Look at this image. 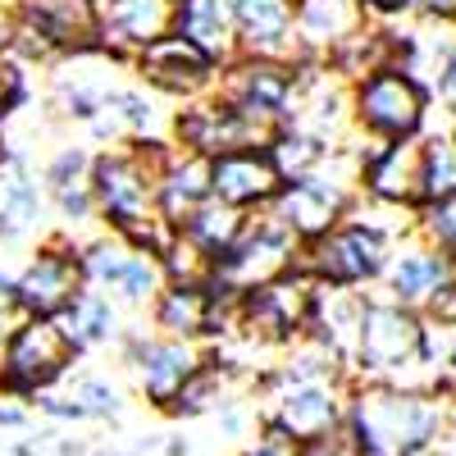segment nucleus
Listing matches in <instances>:
<instances>
[{
    "instance_id": "nucleus-1",
    "label": "nucleus",
    "mask_w": 456,
    "mask_h": 456,
    "mask_svg": "<svg viewBox=\"0 0 456 456\" xmlns=\"http://www.w3.org/2000/svg\"><path fill=\"white\" fill-rule=\"evenodd\" d=\"M169 151L174 142H124L96 151L92 165V197L101 228L151 256H160V247L174 233L160 219V165Z\"/></svg>"
},
{
    "instance_id": "nucleus-2",
    "label": "nucleus",
    "mask_w": 456,
    "mask_h": 456,
    "mask_svg": "<svg viewBox=\"0 0 456 456\" xmlns=\"http://www.w3.org/2000/svg\"><path fill=\"white\" fill-rule=\"evenodd\" d=\"M347 425L365 456H443L452 402L402 384H352Z\"/></svg>"
},
{
    "instance_id": "nucleus-3",
    "label": "nucleus",
    "mask_w": 456,
    "mask_h": 456,
    "mask_svg": "<svg viewBox=\"0 0 456 456\" xmlns=\"http://www.w3.org/2000/svg\"><path fill=\"white\" fill-rule=\"evenodd\" d=\"M411 233H415V224L411 228L384 224L379 219V206L361 201L329 238H320L301 251V270H306L320 288H333V292H370V288L384 283L393 247Z\"/></svg>"
},
{
    "instance_id": "nucleus-4",
    "label": "nucleus",
    "mask_w": 456,
    "mask_h": 456,
    "mask_svg": "<svg viewBox=\"0 0 456 456\" xmlns=\"http://www.w3.org/2000/svg\"><path fill=\"white\" fill-rule=\"evenodd\" d=\"M356 206H361V146L352 142V146L333 151L320 169L288 178L265 215L279 219L301 247H311L329 238Z\"/></svg>"
},
{
    "instance_id": "nucleus-5",
    "label": "nucleus",
    "mask_w": 456,
    "mask_h": 456,
    "mask_svg": "<svg viewBox=\"0 0 456 456\" xmlns=\"http://www.w3.org/2000/svg\"><path fill=\"white\" fill-rule=\"evenodd\" d=\"M83 365L73 352L60 320H10V333L0 342V397L32 406L69 384V374Z\"/></svg>"
},
{
    "instance_id": "nucleus-6",
    "label": "nucleus",
    "mask_w": 456,
    "mask_h": 456,
    "mask_svg": "<svg viewBox=\"0 0 456 456\" xmlns=\"http://www.w3.org/2000/svg\"><path fill=\"white\" fill-rule=\"evenodd\" d=\"M315 297H320V283L306 270H297V274H288V279H279L270 288L242 292L238 297V315H233V333L228 338H242V342H251L256 352L279 361L292 342L306 338L311 315H315Z\"/></svg>"
},
{
    "instance_id": "nucleus-7",
    "label": "nucleus",
    "mask_w": 456,
    "mask_h": 456,
    "mask_svg": "<svg viewBox=\"0 0 456 456\" xmlns=\"http://www.w3.org/2000/svg\"><path fill=\"white\" fill-rule=\"evenodd\" d=\"M429 114H434L429 87H420L397 64L370 73V78H361L352 87V124H356V137L370 142V146L425 137Z\"/></svg>"
},
{
    "instance_id": "nucleus-8",
    "label": "nucleus",
    "mask_w": 456,
    "mask_h": 456,
    "mask_svg": "<svg viewBox=\"0 0 456 456\" xmlns=\"http://www.w3.org/2000/svg\"><path fill=\"white\" fill-rule=\"evenodd\" d=\"M78 238H69L64 228H46V238L37 242L14 270V297H10V320H60L83 283L78 265Z\"/></svg>"
},
{
    "instance_id": "nucleus-9",
    "label": "nucleus",
    "mask_w": 456,
    "mask_h": 456,
    "mask_svg": "<svg viewBox=\"0 0 456 456\" xmlns=\"http://www.w3.org/2000/svg\"><path fill=\"white\" fill-rule=\"evenodd\" d=\"M114 356H119V365L133 374L137 397H142L151 411H160V415H169V406H174L178 393L187 388V379L206 365V347L151 333L146 320H142V324H128V329L119 333V342H114Z\"/></svg>"
},
{
    "instance_id": "nucleus-10",
    "label": "nucleus",
    "mask_w": 456,
    "mask_h": 456,
    "mask_svg": "<svg viewBox=\"0 0 456 456\" xmlns=\"http://www.w3.org/2000/svg\"><path fill=\"white\" fill-rule=\"evenodd\" d=\"M260 425L288 443H311L347 420L352 379H311V384H251Z\"/></svg>"
},
{
    "instance_id": "nucleus-11",
    "label": "nucleus",
    "mask_w": 456,
    "mask_h": 456,
    "mask_svg": "<svg viewBox=\"0 0 456 456\" xmlns=\"http://www.w3.org/2000/svg\"><path fill=\"white\" fill-rule=\"evenodd\" d=\"M301 251H306V247H301L279 219L256 215L247 224V233L238 238V247L215 260V279L210 283L228 288L233 297L256 292V288H270V283H279V279L301 270Z\"/></svg>"
},
{
    "instance_id": "nucleus-12",
    "label": "nucleus",
    "mask_w": 456,
    "mask_h": 456,
    "mask_svg": "<svg viewBox=\"0 0 456 456\" xmlns=\"http://www.w3.org/2000/svg\"><path fill=\"white\" fill-rule=\"evenodd\" d=\"M124 64H114L101 51H83V55H64L46 69V83H42V105L55 124H78L87 128L96 114L105 110V101L119 87V73Z\"/></svg>"
},
{
    "instance_id": "nucleus-13",
    "label": "nucleus",
    "mask_w": 456,
    "mask_h": 456,
    "mask_svg": "<svg viewBox=\"0 0 456 456\" xmlns=\"http://www.w3.org/2000/svg\"><path fill=\"white\" fill-rule=\"evenodd\" d=\"M361 201L397 215H420L425 210V137L415 142H388L370 146L361 142Z\"/></svg>"
},
{
    "instance_id": "nucleus-14",
    "label": "nucleus",
    "mask_w": 456,
    "mask_h": 456,
    "mask_svg": "<svg viewBox=\"0 0 456 456\" xmlns=\"http://www.w3.org/2000/svg\"><path fill=\"white\" fill-rule=\"evenodd\" d=\"M133 83H142L146 92H156L165 105H192L219 92V69L183 42V37H165L160 46H151L146 55L133 60Z\"/></svg>"
},
{
    "instance_id": "nucleus-15",
    "label": "nucleus",
    "mask_w": 456,
    "mask_h": 456,
    "mask_svg": "<svg viewBox=\"0 0 456 456\" xmlns=\"http://www.w3.org/2000/svg\"><path fill=\"white\" fill-rule=\"evenodd\" d=\"M51 228V201L32 156L10 142V156L0 160V247H37Z\"/></svg>"
},
{
    "instance_id": "nucleus-16",
    "label": "nucleus",
    "mask_w": 456,
    "mask_h": 456,
    "mask_svg": "<svg viewBox=\"0 0 456 456\" xmlns=\"http://www.w3.org/2000/svg\"><path fill=\"white\" fill-rule=\"evenodd\" d=\"M219 101L238 105L247 114H260V119L288 124L292 105H297V60H251L238 55L219 73Z\"/></svg>"
},
{
    "instance_id": "nucleus-17",
    "label": "nucleus",
    "mask_w": 456,
    "mask_h": 456,
    "mask_svg": "<svg viewBox=\"0 0 456 456\" xmlns=\"http://www.w3.org/2000/svg\"><path fill=\"white\" fill-rule=\"evenodd\" d=\"M174 37V0H110L96 5V51L133 69L137 55Z\"/></svg>"
},
{
    "instance_id": "nucleus-18",
    "label": "nucleus",
    "mask_w": 456,
    "mask_h": 456,
    "mask_svg": "<svg viewBox=\"0 0 456 456\" xmlns=\"http://www.w3.org/2000/svg\"><path fill=\"white\" fill-rule=\"evenodd\" d=\"M169 119L174 105H165L156 92H146L142 83H119L105 110L87 124V142L96 151L124 142H169Z\"/></svg>"
},
{
    "instance_id": "nucleus-19",
    "label": "nucleus",
    "mask_w": 456,
    "mask_h": 456,
    "mask_svg": "<svg viewBox=\"0 0 456 456\" xmlns=\"http://www.w3.org/2000/svg\"><path fill=\"white\" fill-rule=\"evenodd\" d=\"M452 279H456V260L411 233L393 247V260L384 270V283H379V297H388V301H397V306L425 315V306Z\"/></svg>"
},
{
    "instance_id": "nucleus-20",
    "label": "nucleus",
    "mask_w": 456,
    "mask_h": 456,
    "mask_svg": "<svg viewBox=\"0 0 456 456\" xmlns=\"http://www.w3.org/2000/svg\"><path fill=\"white\" fill-rule=\"evenodd\" d=\"M279 187H283V174L270 156V146L228 151V156L210 160V197L242 210V215H265L274 206Z\"/></svg>"
},
{
    "instance_id": "nucleus-21",
    "label": "nucleus",
    "mask_w": 456,
    "mask_h": 456,
    "mask_svg": "<svg viewBox=\"0 0 456 456\" xmlns=\"http://www.w3.org/2000/svg\"><path fill=\"white\" fill-rule=\"evenodd\" d=\"M14 14L55 60L96 51V0H14Z\"/></svg>"
},
{
    "instance_id": "nucleus-22",
    "label": "nucleus",
    "mask_w": 456,
    "mask_h": 456,
    "mask_svg": "<svg viewBox=\"0 0 456 456\" xmlns=\"http://www.w3.org/2000/svg\"><path fill=\"white\" fill-rule=\"evenodd\" d=\"M292 19H297V60L311 64H329V55L370 23L361 0H292Z\"/></svg>"
},
{
    "instance_id": "nucleus-23",
    "label": "nucleus",
    "mask_w": 456,
    "mask_h": 456,
    "mask_svg": "<svg viewBox=\"0 0 456 456\" xmlns=\"http://www.w3.org/2000/svg\"><path fill=\"white\" fill-rule=\"evenodd\" d=\"M238 28V51L251 60H297L292 0H228Z\"/></svg>"
},
{
    "instance_id": "nucleus-24",
    "label": "nucleus",
    "mask_w": 456,
    "mask_h": 456,
    "mask_svg": "<svg viewBox=\"0 0 456 456\" xmlns=\"http://www.w3.org/2000/svg\"><path fill=\"white\" fill-rule=\"evenodd\" d=\"M174 37H183L192 51H201L219 73L242 55L228 0H174Z\"/></svg>"
},
{
    "instance_id": "nucleus-25",
    "label": "nucleus",
    "mask_w": 456,
    "mask_h": 456,
    "mask_svg": "<svg viewBox=\"0 0 456 456\" xmlns=\"http://www.w3.org/2000/svg\"><path fill=\"white\" fill-rule=\"evenodd\" d=\"M60 329L69 333L73 352L87 361L92 352H105V347L114 352V342H119V333L128 329V320H124V306L114 297H105L96 288H83L78 297H73V306L60 315Z\"/></svg>"
},
{
    "instance_id": "nucleus-26",
    "label": "nucleus",
    "mask_w": 456,
    "mask_h": 456,
    "mask_svg": "<svg viewBox=\"0 0 456 456\" xmlns=\"http://www.w3.org/2000/svg\"><path fill=\"white\" fill-rule=\"evenodd\" d=\"M206 201H210V160L187 156V151L174 146L160 165V219L178 233L183 219Z\"/></svg>"
},
{
    "instance_id": "nucleus-27",
    "label": "nucleus",
    "mask_w": 456,
    "mask_h": 456,
    "mask_svg": "<svg viewBox=\"0 0 456 456\" xmlns=\"http://www.w3.org/2000/svg\"><path fill=\"white\" fill-rule=\"evenodd\" d=\"M247 393H251V384H242L233 370H224L219 361L206 356V365L187 379V388L178 393V402L169 406L165 420H178V425H187V420H215L228 402H238Z\"/></svg>"
},
{
    "instance_id": "nucleus-28",
    "label": "nucleus",
    "mask_w": 456,
    "mask_h": 456,
    "mask_svg": "<svg viewBox=\"0 0 456 456\" xmlns=\"http://www.w3.org/2000/svg\"><path fill=\"white\" fill-rule=\"evenodd\" d=\"M64 393L78 402V411L87 415V425L114 429V425H124V415H128V388L114 374H101V370H83L78 365V370L69 374Z\"/></svg>"
},
{
    "instance_id": "nucleus-29",
    "label": "nucleus",
    "mask_w": 456,
    "mask_h": 456,
    "mask_svg": "<svg viewBox=\"0 0 456 456\" xmlns=\"http://www.w3.org/2000/svg\"><path fill=\"white\" fill-rule=\"evenodd\" d=\"M256 215H242V210H233V206H224V201H206V206H197L192 215L183 219V228L178 233L187 238V242H197L210 260H219V256H228L238 247V238L247 233V224H251Z\"/></svg>"
},
{
    "instance_id": "nucleus-30",
    "label": "nucleus",
    "mask_w": 456,
    "mask_h": 456,
    "mask_svg": "<svg viewBox=\"0 0 456 456\" xmlns=\"http://www.w3.org/2000/svg\"><path fill=\"white\" fill-rule=\"evenodd\" d=\"M128 260H133V247L124 242V238H114V233H92L83 247H78V265H83V283L87 288H96V292H114L119 288V279H124V270H128Z\"/></svg>"
},
{
    "instance_id": "nucleus-31",
    "label": "nucleus",
    "mask_w": 456,
    "mask_h": 456,
    "mask_svg": "<svg viewBox=\"0 0 456 456\" xmlns=\"http://www.w3.org/2000/svg\"><path fill=\"white\" fill-rule=\"evenodd\" d=\"M92 165H96V146L92 142H60L51 156L42 160V187L46 197L51 192H64V187H83L92 183Z\"/></svg>"
},
{
    "instance_id": "nucleus-32",
    "label": "nucleus",
    "mask_w": 456,
    "mask_h": 456,
    "mask_svg": "<svg viewBox=\"0 0 456 456\" xmlns=\"http://www.w3.org/2000/svg\"><path fill=\"white\" fill-rule=\"evenodd\" d=\"M160 274L165 283H183V288H210L215 279V260L197 247V242H187L183 233H169V242L160 247Z\"/></svg>"
},
{
    "instance_id": "nucleus-33",
    "label": "nucleus",
    "mask_w": 456,
    "mask_h": 456,
    "mask_svg": "<svg viewBox=\"0 0 456 456\" xmlns=\"http://www.w3.org/2000/svg\"><path fill=\"white\" fill-rule=\"evenodd\" d=\"M270 156H274V165H279V174H283V183H288V178H301V174L320 169L333 151H329L324 142H315L311 133L283 124V128L274 133V142H270Z\"/></svg>"
},
{
    "instance_id": "nucleus-34",
    "label": "nucleus",
    "mask_w": 456,
    "mask_h": 456,
    "mask_svg": "<svg viewBox=\"0 0 456 456\" xmlns=\"http://www.w3.org/2000/svg\"><path fill=\"white\" fill-rule=\"evenodd\" d=\"M456 197V142L447 133H425V206Z\"/></svg>"
},
{
    "instance_id": "nucleus-35",
    "label": "nucleus",
    "mask_w": 456,
    "mask_h": 456,
    "mask_svg": "<svg viewBox=\"0 0 456 456\" xmlns=\"http://www.w3.org/2000/svg\"><path fill=\"white\" fill-rule=\"evenodd\" d=\"M415 238L456 260V197L434 201V206H425L420 215H415Z\"/></svg>"
},
{
    "instance_id": "nucleus-36",
    "label": "nucleus",
    "mask_w": 456,
    "mask_h": 456,
    "mask_svg": "<svg viewBox=\"0 0 456 456\" xmlns=\"http://www.w3.org/2000/svg\"><path fill=\"white\" fill-rule=\"evenodd\" d=\"M37 96V78H32V69L5 60L0 64V124H10L19 110H28Z\"/></svg>"
},
{
    "instance_id": "nucleus-37",
    "label": "nucleus",
    "mask_w": 456,
    "mask_h": 456,
    "mask_svg": "<svg viewBox=\"0 0 456 456\" xmlns=\"http://www.w3.org/2000/svg\"><path fill=\"white\" fill-rule=\"evenodd\" d=\"M297 456H365V443L356 438V429L347 420H342L338 429H329V434H320L311 443H301Z\"/></svg>"
},
{
    "instance_id": "nucleus-38",
    "label": "nucleus",
    "mask_w": 456,
    "mask_h": 456,
    "mask_svg": "<svg viewBox=\"0 0 456 456\" xmlns=\"http://www.w3.org/2000/svg\"><path fill=\"white\" fill-rule=\"evenodd\" d=\"M233 456H297V443H288L283 434H274V429H256Z\"/></svg>"
},
{
    "instance_id": "nucleus-39",
    "label": "nucleus",
    "mask_w": 456,
    "mask_h": 456,
    "mask_svg": "<svg viewBox=\"0 0 456 456\" xmlns=\"http://www.w3.org/2000/svg\"><path fill=\"white\" fill-rule=\"evenodd\" d=\"M32 429H37V415H32V406L0 397V434H32Z\"/></svg>"
},
{
    "instance_id": "nucleus-40",
    "label": "nucleus",
    "mask_w": 456,
    "mask_h": 456,
    "mask_svg": "<svg viewBox=\"0 0 456 456\" xmlns=\"http://www.w3.org/2000/svg\"><path fill=\"white\" fill-rule=\"evenodd\" d=\"M429 96H434V105H438V110L447 114V119H452V114H456V51H452V60L443 64V73L434 78Z\"/></svg>"
},
{
    "instance_id": "nucleus-41",
    "label": "nucleus",
    "mask_w": 456,
    "mask_h": 456,
    "mask_svg": "<svg viewBox=\"0 0 456 456\" xmlns=\"http://www.w3.org/2000/svg\"><path fill=\"white\" fill-rule=\"evenodd\" d=\"M370 23H402L411 19V0H361Z\"/></svg>"
},
{
    "instance_id": "nucleus-42",
    "label": "nucleus",
    "mask_w": 456,
    "mask_h": 456,
    "mask_svg": "<svg viewBox=\"0 0 456 456\" xmlns=\"http://www.w3.org/2000/svg\"><path fill=\"white\" fill-rule=\"evenodd\" d=\"M411 19H429V23H456V0H411Z\"/></svg>"
},
{
    "instance_id": "nucleus-43",
    "label": "nucleus",
    "mask_w": 456,
    "mask_h": 456,
    "mask_svg": "<svg viewBox=\"0 0 456 456\" xmlns=\"http://www.w3.org/2000/svg\"><path fill=\"white\" fill-rule=\"evenodd\" d=\"M14 28H19L14 5H5V0H0V64H5L10 51H14Z\"/></svg>"
},
{
    "instance_id": "nucleus-44",
    "label": "nucleus",
    "mask_w": 456,
    "mask_h": 456,
    "mask_svg": "<svg viewBox=\"0 0 456 456\" xmlns=\"http://www.w3.org/2000/svg\"><path fill=\"white\" fill-rule=\"evenodd\" d=\"M14 270L19 265H10L5 256H0V311L10 315V297H14Z\"/></svg>"
},
{
    "instance_id": "nucleus-45",
    "label": "nucleus",
    "mask_w": 456,
    "mask_h": 456,
    "mask_svg": "<svg viewBox=\"0 0 456 456\" xmlns=\"http://www.w3.org/2000/svg\"><path fill=\"white\" fill-rule=\"evenodd\" d=\"M160 456H192V443H187L183 434H165L160 438Z\"/></svg>"
},
{
    "instance_id": "nucleus-46",
    "label": "nucleus",
    "mask_w": 456,
    "mask_h": 456,
    "mask_svg": "<svg viewBox=\"0 0 456 456\" xmlns=\"http://www.w3.org/2000/svg\"><path fill=\"white\" fill-rule=\"evenodd\" d=\"M443 456H456V402H452V425H447V447Z\"/></svg>"
},
{
    "instance_id": "nucleus-47",
    "label": "nucleus",
    "mask_w": 456,
    "mask_h": 456,
    "mask_svg": "<svg viewBox=\"0 0 456 456\" xmlns=\"http://www.w3.org/2000/svg\"><path fill=\"white\" fill-rule=\"evenodd\" d=\"M10 156V133H5V124H0V160Z\"/></svg>"
},
{
    "instance_id": "nucleus-48",
    "label": "nucleus",
    "mask_w": 456,
    "mask_h": 456,
    "mask_svg": "<svg viewBox=\"0 0 456 456\" xmlns=\"http://www.w3.org/2000/svg\"><path fill=\"white\" fill-rule=\"evenodd\" d=\"M5 333H10V315L0 311V342H5Z\"/></svg>"
},
{
    "instance_id": "nucleus-49",
    "label": "nucleus",
    "mask_w": 456,
    "mask_h": 456,
    "mask_svg": "<svg viewBox=\"0 0 456 456\" xmlns=\"http://www.w3.org/2000/svg\"><path fill=\"white\" fill-rule=\"evenodd\" d=\"M447 137L456 142V114H452V119H447Z\"/></svg>"
},
{
    "instance_id": "nucleus-50",
    "label": "nucleus",
    "mask_w": 456,
    "mask_h": 456,
    "mask_svg": "<svg viewBox=\"0 0 456 456\" xmlns=\"http://www.w3.org/2000/svg\"><path fill=\"white\" fill-rule=\"evenodd\" d=\"M96 5H110V0H96Z\"/></svg>"
},
{
    "instance_id": "nucleus-51",
    "label": "nucleus",
    "mask_w": 456,
    "mask_h": 456,
    "mask_svg": "<svg viewBox=\"0 0 456 456\" xmlns=\"http://www.w3.org/2000/svg\"><path fill=\"white\" fill-rule=\"evenodd\" d=\"M5 5H14V0H5Z\"/></svg>"
}]
</instances>
